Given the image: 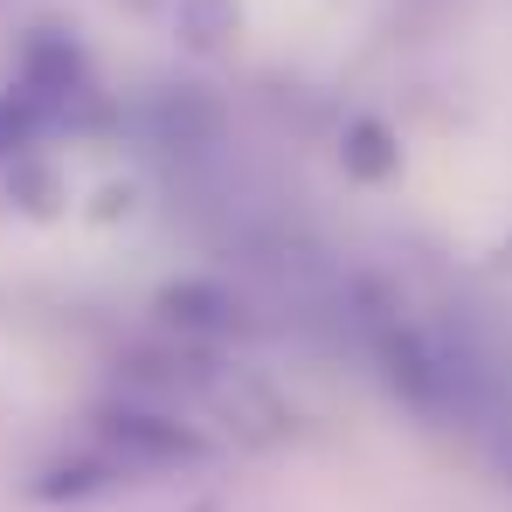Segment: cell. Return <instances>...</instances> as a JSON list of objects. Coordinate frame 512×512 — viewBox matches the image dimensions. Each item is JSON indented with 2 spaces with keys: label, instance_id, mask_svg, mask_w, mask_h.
Masks as SVG:
<instances>
[{
  "label": "cell",
  "instance_id": "cell-6",
  "mask_svg": "<svg viewBox=\"0 0 512 512\" xmlns=\"http://www.w3.org/2000/svg\"><path fill=\"white\" fill-rule=\"evenodd\" d=\"M7 194H14L28 215H42V222L63 208V180H56V167H49L42 153H14V160H7Z\"/></svg>",
  "mask_w": 512,
  "mask_h": 512
},
{
  "label": "cell",
  "instance_id": "cell-7",
  "mask_svg": "<svg viewBox=\"0 0 512 512\" xmlns=\"http://www.w3.org/2000/svg\"><path fill=\"white\" fill-rule=\"evenodd\" d=\"M35 139H42V118L14 97V90H0V160H14V153H35Z\"/></svg>",
  "mask_w": 512,
  "mask_h": 512
},
{
  "label": "cell",
  "instance_id": "cell-4",
  "mask_svg": "<svg viewBox=\"0 0 512 512\" xmlns=\"http://www.w3.org/2000/svg\"><path fill=\"white\" fill-rule=\"evenodd\" d=\"M125 478V464L104 450V443H90L77 457H56V464H42V478L28 485L42 506H70V499H97V492H111Z\"/></svg>",
  "mask_w": 512,
  "mask_h": 512
},
{
  "label": "cell",
  "instance_id": "cell-1",
  "mask_svg": "<svg viewBox=\"0 0 512 512\" xmlns=\"http://www.w3.org/2000/svg\"><path fill=\"white\" fill-rule=\"evenodd\" d=\"M7 90L42 118V132L63 125V118H77V104L90 97V56H84V42H77V28L35 21L14 42V84Z\"/></svg>",
  "mask_w": 512,
  "mask_h": 512
},
{
  "label": "cell",
  "instance_id": "cell-5",
  "mask_svg": "<svg viewBox=\"0 0 512 512\" xmlns=\"http://www.w3.org/2000/svg\"><path fill=\"white\" fill-rule=\"evenodd\" d=\"M340 167L353 173V180H388V173L402 167V146H395V132H388L381 118H346Z\"/></svg>",
  "mask_w": 512,
  "mask_h": 512
},
{
  "label": "cell",
  "instance_id": "cell-2",
  "mask_svg": "<svg viewBox=\"0 0 512 512\" xmlns=\"http://www.w3.org/2000/svg\"><path fill=\"white\" fill-rule=\"evenodd\" d=\"M125 471H160V464H201L208 457V436L187 429L167 409H139V402H111L97 409V429H90Z\"/></svg>",
  "mask_w": 512,
  "mask_h": 512
},
{
  "label": "cell",
  "instance_id": "cell-3",
  "mask_svg": "<svg viewBox=\"0 0 512 512\" xmlns=\"http://www.w3.org/2000/svg\"><path fill=\"white\" fill-rule=\"evenodd\" d=\"M160 319L180 340H222V333H236V298L208 277H180L160 291Z\"/></svg>",
  "mask_w": 512,
  "mask_h": 512
}]
</instances>
